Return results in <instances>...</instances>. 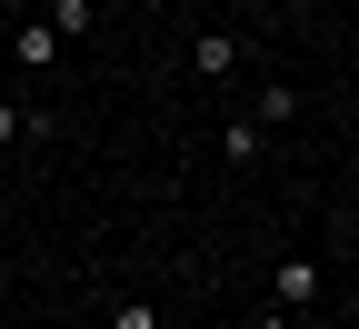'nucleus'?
I'll use <instances>...</instances> for the list:
<instances>
[{
    "instance_id": "obj_5",
    "label": "nucleus",
    "mask_w": 359,
    "mask_h": 329,
    "mask_svg": "<svg viewBox=\"0 0 359 329\" xmlns=\"http://www.w3.org/2000/svg\"><path fill=\"white\" fill-rule=\"evenodd\" d=\"M50 30H60V40H80V30H90V0H50Z\"/></svg>"
},
{
    "instance_id": "obj_6",
    "label": "nucleus",
    "mask_w": 359,
    "mask_h": 329,
    "mask_svg": "<svg viewBox=\"0 0 359 329\" xmlns=\"http://www.w3.org/2000/svg\"><path fill=\"white\" fill-rule=\"evenodd\" d=\"M110 329H160V309H150V300H120V309H110Z\"/></svg>"
},
{
    "instance_id": "obj_1",
    "label": "nucleus",
    "mask_w": 359,
    "mask_h": 329,
    "mask_svg": "<svg viewBox=\"0 0 359 329\" xmlns=\"http://www.w3.org/2000/svg\"><path fill=\"white\" fill-rule=\"evenodd\" d=\"M269 300H280V309L299 319L309 300H320V260H280V279H269Z\"/></svg>"
},
{
    "instance_id": "obj_2",
    "label": "nucleus",
    "mask_w": 359,
    "mask_h": 329,
    "mask_svg": "<svg viewBox=\"0 0 359 329\" xmlns=\"http://www.w3.org/2000/svg\"><path fill=\"white\" fill-rule=\"evenodd\" d=\"M190 70H200V80H230V70H240V40H230V30H210L200 51H190Z\"/></svg>"
},
{
    "instance_id": "obj_4",
    "label": "nucleus",
    "mask_w": 359,
    "mask_h": 329,
    "mask_svg": "<svg viewBox=\"0 0 359 329\" xmlns=\"http://www.w3.org/2000/svg\"><path fill=\"white\" fill-rule=\"evenodd\" d=\"M50 130V110H20V100H0V150H11V140H40Z\"/></svg>"
},
{
    "instance_id": "obj_3",
    "label": "nucleus",
    "mask_w": 359,
    "mask_h": 329,
    "mask_svg": "<svg viewBox=\"0 0 359 329\" xmlns=\"http://www.w3.org/2000/svg\"><path fill=\"white\" fill-rule=\"evenodd\" d=\"M60 60V30L50 20H20V70H50Z\"/></svg>"
}]
</instances>
